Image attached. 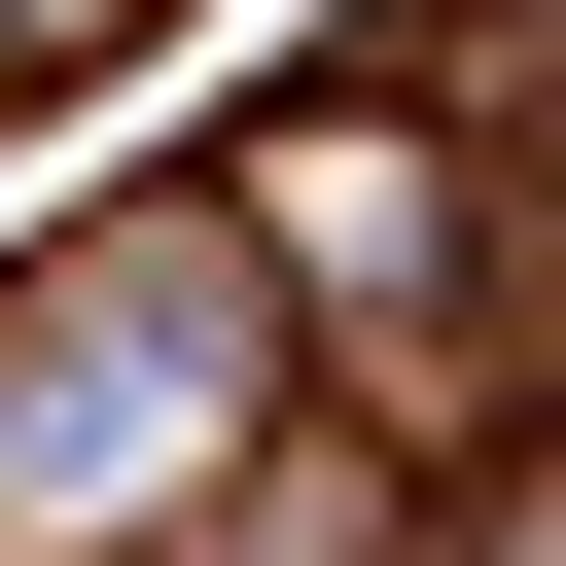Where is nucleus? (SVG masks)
Instances as JSON below:
<instances>
[{
  "instance_id": "1",
  "label": "nucleus",
  "mask_w": 566,
  "mask_h": 566,
  "mask_svg": "<svg viewBox=\"0 0 566 566\" xmlns=\"http://www.w3.org/2000/svg\"><path fill=\"white\" fill-rule=\"evenodd\" d=\"M248 424H283V318H248L212 177L71 212V248H35V318H0V566H142Z\"/></svg>"
}]
</instances>
